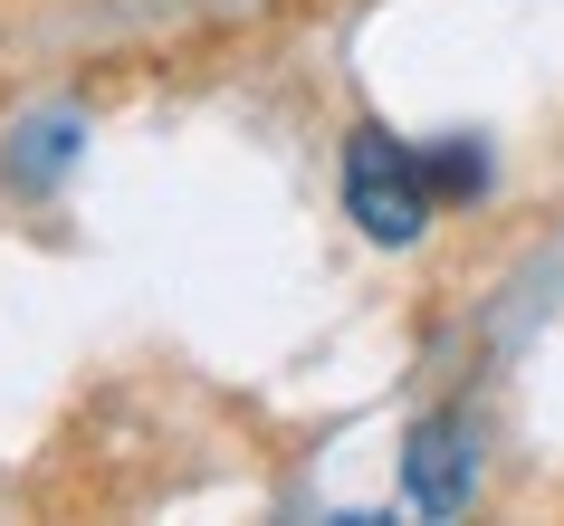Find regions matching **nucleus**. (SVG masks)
<instances>
[{
    "instance_id": "obj_1",
    "label": "nucleus",
    "mask_w": 564,
    "mask_h": 526,
    "mask_svg": "<svg viewBox=\"0 0 564 526\" xmlns=\"http://www.w3.org/2000/svg\"><path fill=\"white\" fill-rule=\"evenodd\" d=\"M335 182H345V211H355V230L373 239V249H412V239L441 221L431 153H412L402 135H383V125H355V135H345Z\"/></svg>"
},
{
    "instance_id": "obj_2",
    "label": "nucleus",
    "mask_w": 564,
    "mask_h": 526,
    "mask_svg": "<svg viewBox=\"0 0 564 526\" xmlns=\"http://www.w3.org/2000/svg\"><path fill=\"white\" fill-rule=\"evenodd\" d=\"M402 497H412V517H469L478 497V421L459 402L421 411L412 431H402Z\"/></svg>"
},
{
    "instance_id": "obj_3",
    "label": "nucleus",
    "mask_w": 564,
    "mask_h": 526,
    "mask_svg": "<svg viewBox=\"0 0 564 526\" xmlns=\"http://www.w3.org/2000/svg\"><path fill=\"white\" fill-rule=\"evenodd\" d=\"M77 153H87V125H77V116H20V125H10V153H0V173L20 182V192H48Z\"/></svg>"
},
{
    "instance_id": "obj_4",
    "label": "nucleus",
    "mask_w": 564,
    "mask_h": 526,
    "mask_svg": "<svg viewBox=\"0 0 564 526\" xmlns=\"http://www.w3.org/2000/svg\"><path fill=\"white\" fill-rule=\"evenodd\" d=\"M431 182H441V211L449 202H478V192H488V153H478V135H449V144L431 153Z\"/></svg>"
}]
</instances>
